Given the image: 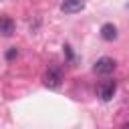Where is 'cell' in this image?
I'll return each mask as SVG.
<instances>
[{"label": "cell", "mask_w": 129, "mask_h": 129, "mask_svg": "<svg viewBox=\"0 0 129 129\" xmlns=\"http://www.w3.org/2000/svg\"><path fill=\"white\" fill-rule=\"evenodd\" d=\"M60 81H62V71H60V67H56V64L48 67V71L44 73V85H46L48 89H58V87H60Z\"/></svg>", "instance_id": "cell-1"}, {"label": "cell", "mask_w": 129, "mask_h": 129, "mask_svg": "<svg viewBox=\"0 0 129 129\" xmlns=\"http://www.w3.org/2000/svg\"><path fill=\"white\" fill-rule=\"evenodd\" d=\"M93 69H95L97 75H111V73L115 71V60L109 58V56H103V58H99V60L95 62Z\"/></svg>", "instance_id": "cell-2"}, {"label": "cell", "mask_w": 129, "mask_h": 129, "mask_svg": "<svg viewBox=\"0 0 129 129\" xmlns=\"http://www.w3.org/2000/svg\"><path fill=\"white\" fill-rule=\"evenodd\" d=\"M115 91H117V83L115 81H105V83L99 85V97L103 101H111L113 95H115Z\"/></svg>", "instance_id": "cell-3"}, {"label": "cell", "mask_w": 129, "mask_h": 129, "mask_svg": "<svg viewBox=\"0 0 129 129\" xmlns=\"http://www.w3.org/2000/svg\"><path fill=\"white\" fill-rule=\"evenodd\" d=\"M83 8H85L83 0H62V4H60V10L64 14H75V12H81Z\"/></svg>", "instance_id": "cell-4"}, {"label": "cell", "mask_w": 129, "mask_h": 129, "mask_svg": "<svg viewBox=\"0 0 129 129\" xmlns=\"http://www.w3.org/2000/svg\"><path fill=\"white\" fill-rule=\"evenodd\" d=\"M101 36H103L105 40H115V38H117V28H115V24H111V22L103 24V26H101Z\"/></svg>", "instance_id": "cell-5"}, {"label": "cell", "mask_w": 129, "mask_h": 129, "mask_svg": "<svg viewBox=\"0 0 129 129\" xmlns=\"http://www.w3.org/2000/svg\"><path fill=\"white\" fill-rule=\"evenodd\" d=\"M0 32H2L4 36H10V34L14 32V20L8 18V16H2V18H0Z\"/></svg>", "instance_id": "cell-6"}, {"label": "cell", "mask_w": 129, "mask_h": 129, "mask_svg": "<svg viewBox=\"0 0 129 129\" xmlns=\"http://www.w3.org/2000/svg\"><path fill=\"white\" fill-rule=\"evenodd\" d=\"M16 54H18V50H16V48H10V50L6 52V58H8V60H12V58H14Z\"/></svg>", "instance_id": "cell-7"}, {"label": "cell", "mask_w": 129, "mask_h": 129, "mask_svg": "<svg viewBox=\"0 0 129 129\" xmlns=\"http://www.w3.org/2000/svg\"><path fill=\"white\" fill-rule=\"evenodd\" d=\"M64 52H67V56H69V58H73V50H71V46H69V44H64Z\"/></svg>", "instance_id": "cell-8"}, {"label": "cell", "mask_w": 129, "mask_h": 129, "mask_svg": "<svg viewBox=\"0 0 129 129\" xmlns=\"http://www.w3.org/2000/svg\"><path fill=\"white\" fill-rule=\"evenodd\" d=\"M123 129H129V123H125V125H123Z\"/></svg>", "instance_id": "cell-9"}]
</instances>
